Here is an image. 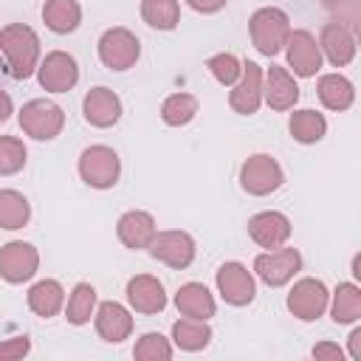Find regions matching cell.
<instances>
[{
    "label": "cell",
    "instance_id": "16",
    "mask_svg": "<svg viewBox=\"0 0 361 361\" xmlns=\"http://www.w3.org/2000/svg\"><path fill=\"white\" fill-rule=\"evenodd\" d=\"M127 302L135 313L152 316L166 307V290H164L161 279H155L149 274H135L127 282Z\"/></svg>",
    "mask_w": 361,
    "mask_h": 361
},
{
    "label": "cell",
    "instance_id": "40",
    "mask_svg": "<svg viewBox=\"0 0 361 361\" xmlns=\"http://www.w3.org/2000/svg\"><path fill=\"white\" fill-rule=\"evenodd\" d=\"M11 113H14V104H11V96H8L6 90H0V124H6Z\"/></svg>",
    "mask_w": 361,
    "mask_h": 361
},
{
    "label": "cell",
    "instance_id": "1",
    "mask_svg": "<svg viewBox=\"0 0 361 361\" xmlns=\"http://www.w3.org/2000/svg\"><path fill=\"white\" fill-rule=\"evenodd\" d=\"M0 51L6 54L14 79H28L39 65V37L25 23H8L0 28Z\"/></svg>",
    "mask_w": 361,
    "mask_h": 361
},
{
    "label": "cell",
    "instance_id": "21",
    "mask_svg": "<svg viewBox=\"0 0 361 361\" xmlns=\"http://www.w3.org/2000/svg\"><path fill=\"white\" fill-rule=\"evenodd\" d=\"M158 226H155V217L149 212H141V209H130L118 217L116 223V234L121 240L124 248H133V251H141L152 243Z\"/></svg>",
    "mask_w": 361,
    "mask_h": 361
},
{
    "label": "cell",
    "instance_id": "17",
    "mask_svg": "<svg viewBox=\"0 0 361 361\" xmlns=\"http://www.w3.org/2000/svg\"><path fill=\"white\" fill-rule=\"evenodd\" d=\"M93 324H96L99 338L107 341V344H118V341L130 338V333H133V316H130V310L124 305L113 302V299L110 302H102L96 307Z\"/></svg>",
    "mask_w": 361,
    "mask_h": 361
},
{
    "label": "cell",
    "instance_id": "13",
    "mask_svg": "<svg viewBox=\"0 0 361 361\" xmlns=\"http://www.w3.org/2000/svg\"><path fill=\"white\" fill-rule=\"evenodd\" d=\"M228 104L240 116H254L259 110V104H262V68L257 62H251V59L243 62V73L231 85Z\"/></svg>",
    "mask_w": 361,
    "mask_h": 361
},
{
    "label": "cell",
    "instance_id": "18",
    "mask_svg": "<svg viewBox=\"0 0 361 361\" xmlns=\"http://www.w3.org/2000/svg\"><path fill=\"white\" fill-rule=\"evenodd\" d=\"M82 113H85V121L104 130V127H113L118 124L121 118V99L110 90V87H90L85 102H82Z\"/></svg>",
    "mask_w": 361,
    "mask_h": 361
},
{
    "label": "cell",
    "instance_id": "32",
    "mask_svg": "<svg viewBox=\"0 0 361 361\" xmlns=\"http://www.w3.org/2000/svg\"><path fill=\"white\" fill-rule=\"evenodd\" d=\"M197 116V99L192 93H172L161 104V118L169 127H183Z\"/></svg>",
    "mask_w": 361,
    "mask_h": 361
},
{
    "label": "cell",
    "instance_id": "33",
    "mask_svg": "<svg viewBox=\"0 0 361 361\" xmlns=\"http://www.w3.org/2000/svg\"><path fill=\"white\" fill-rule=\"evenodd\" d=\"M133 355L138 361H169L172 358V344L169 338H164L161 333H144L135 347H133Z\"/></svg>",
    "mask_w": 361,
    "mask_h": 361
},
{
    "label": "cell",
    "instance_id": "22",
    "mask_svg": "<svg viewBox=\"0 0 361 361\" xmlns=\"http://www.w3.org/2000/svg\"><path fill=\"white\" fill-rule=\"evenodd\" d=\"M175 307L180 310V316L203 319V322H209V319L214 316V310H217L214 296H212L209 288L200 285V282H186V285H180L178 293H175Z\"/></svg>",
    "mask_w": 361,
    "mask_h": 361
},
{
    "label": "cell",
    "instance_id": "9",
    "mask_svg": "<svg viewBox=\"0 0 361 361\" xmlns=\"http://www.w3.org/2000/svg\"><path fill=\"white\" fill-rule=\"evenodd\" d=\"M214 282H217V290H220L223 302H228V305H234V307H245V305H251L254 296H257L254 274H251L243 262H234V259H231V262H223V265L217 268Z\"/></svg>",
    "mask_w": 361,
    "mask_h": 361
},
{
    "label": "cell",
    "instance_id": "35",
    "mask_svg": "<svg viewBox=\"0 0 361 361\" xmlns=\"http://www.w3.org/2000/svg\"><path fill=\"white\" fill-rule=\"evenodd\" d=\"M206 68H209V73H212L220 85H226V87H231V85L240 79V73H243V62H240L234 54H214V56H209Z\"/></svg>",
    "mask_w": 361,
    "mask_h": 361
},
{
    "label": "cell",
    "instance_id": "12",
    "mask_svg": "<svg viewBox=\"0 0 361 361\" xmlns=\"http://www.w3.org/2000/svg\"><path fill=\"white\" fill-rule=\"evenodd\" d=\"M37 79L48 93H68L79 82V65L65 51H51L37 65Z\"/></svg>",
    "mask_w": 361,
    "mask_h": 361
},
{
    "label": "cell",
    "instance_id": "42",
    "mask_svg": "<svg viewBox=\"0 0 361 361\" xmlns=\"http://www.w3.org/2000/svg\"><path fill=\"white\" fill-rule=\"evenodd\" d=\"M353 276H355V279L361 276V257H358V254L353 257Z\"/></svg>",
    "mask_w": 361,
    "mask_h": 361
},
{
    "label": "cell",
    "instance_id": "31",
    "mask_svg": "<svg viewBox=\"0 0 361 361\" xmlns=\"http://www.w3.org/2000/svg\"><path fill=\"white\" fill-rule=\"evenodd\" d=\"M141 17L149 28L172 31L180 23V3L178 0H141Z\"/></svg>",
    "mask_w": 361,
    "mask_h": 361
},
{
    "label": "cell",
    "instance_id": "14",
    "mask_svg": "<svg viewBox=\"0 0 361 361\" xmlns=\"http://www.w3.org/2000/svg\"><path fill=\"white\" fill-rule=\"evenodd\" d=\"M285 51H288V65L293 68L296 76H316L319 73V68H322V51H319L316 37L307 28L290 31L288 34V42H285Z\"/></svg>",
    "mask_w": 361,
    "mask_h": 361
},
{
    "label": "cell",
    "instance_id": "34",
    "mask_svg": "<svg viewBox=\"0 0 361 361\" xmlns=\"http://www.w3.org/2000/svg\"><path fill=\"white\" fill-rule=\"evenodd\" d=\"M28 149L14 135H0V175H14L25 166Z\"/></svg>",
    "mask_w": 361,
    "mask_h": 361
},
{
    "label": "cell",
    "instance_id": "37",
    "mask_svg": "<svg viewBox=\"0 0 361 361\" xmlns=\"http://www.w3.org/2000/svg\"><path fill=\"white\" fill-rule=\"evenodd\" d=\"M28 350H31V338L28 336L6 338V341H0V361H17V358L28 355Z\"/></svg>",
    "mask_w": 361,
    "mask_h": 361
},
{
    "label": "cell",
    "instance_id": "6",
    "mask_svg": "<svg viewBox=\"0 0 361 361\" xmlns=\"http://www.w3.org/2000/svg\"><path fill=\"white\" fill-rule=\"evenodd\" d=\"M141 56V42L130 28H107L99 37V59L110 71H130Z\"/></svg>",
    "mask_w": 361,
    "mask_h": 361
},
{
    "label": "cell",
    "instance_id": "3",
    "mask_svg": "<svg viewBox=\"0 0 361 361\" xmlns=\"http://www.w3.org/2000/svg\"><path fill=\"white\" fill-rule=\"evenodd\" d=\"M121 175V158L113 147L93 144L82 149L79 155V178L93 189H110L118 183Z\"/></svg>",
    "mask_w": 361,
    "mask_h": 361
},
{
    "label": "cell",
    "instance_id": "5",
    "mask_svg": "<svg viewBox=\"0 0 361 361\" xmlns=\"http://www.w3.org/2000/svg\"><path fill=\"white\" fill-rule=\"evenodd\" d=\"M285 180V172L279 166V161L268 152H257V155H248L240 166V186L254 195V197H265L271 192H276Z\"/></svg>",
    "mask_w": 361,
    "mask_h": 361
},
{
    "label": "cell",
    "instance_id": "30",
    "mask_svg": "<svg viewBox=\"0 0 361 361\" xmlns=\"http://www.w3.org/2000/svg\"><path fill=\"white\" fill-rule=\"evenodd\" d=\"M96 313V288L90 282H79L73 285L71 296H68V305H65V319L76 327L87 324L90 316Z\"/></svg>",
    "mask_w": 361,
    "mask_h": 361
},
{
    "label": "cell",
    "instance_id": "8",
    "mask_svg": "<svg viewBox=\"0 0 361 361\" xmlns=\"http://www.w3.org/2000/svg\"><path fill=\"white\" fill-rule=\"evenodd\" d=\"M327 302H330V290L322 279L316 276H305L299 279L290 293H288V310L299 319V322H316L324 310H327Z\"/></svg>",
    "mask_w": 361,
    "mask_h": 361
},
{
    "label": "cell",
    "instance_id": "39",
    "mask_svg": "<svg viewBox=\"0 0 361 361\" xmlns=\"http://www.w3.org/2000/svg\"><path fill=\"white\" fill-rule=\"evenodd\" d=\"M195 11H200V14H214V11H220L228 0H186Z\"/></svg>",
    "mask_w": 361,
    "mask_h": 361
},
{
    "label": "cell",
    "instance_id": "28",
    "mask_svg": "<svg viewBox=\"0 0 361 361\" xmlns=\"http://www.w3.org/2000/svg\"><path fill=\"white\" fill-rule=\"evenodd\" d=\"M28 217H31V203L25 200V195L17 189H0V228L17 231L28 223Z\"/></svg>",
    "mask_w": 361,
    "mask_h": 361
},
{
    "label": "cell",
    "instance_id": "29",
    "mask_svg": "<svg viewBox=\"0 0 361 361\" xmlns=\"http://www.w3.org/2000/svg\"><path fill=\"white\" fill-rule=\"evenodd\" d=\"M288 130L299 144H316L327 133V118L316 110H296L288 121Z\"/></svg>",
    "mask_w": 361,
    "mask_h": 361
},
{
    "label": "cell",
    "instance_id": "25",
    "mask_svg": "<svg viewBox=\"0 0 361 361\" xmlns=\"http://www.w3.org/2000/svg\"><path fill=\"white\" fill-rule=\"evenodd\" d=\"M42 23L54 34H71L82 23V6L76 0H45V6H42Z\"/></svg>",
    "mask_w": 361,
    "mask_h": 361
},
{
    "label": "cell",
    "instance_id": "24",
    "mask_svg": "<svg viewBox=\"0 0 361 361\" xmlns=\"http://www.w3.org/2000/svg\"><path fill=\"white\" fill-rule=\"evenodd\" d=\"M330 316L336 324H353L361 319V288L355 282H338L330 302Z\"/></svg>",
    "mask_w": 361,
    "mask_h": 361
},
{
    "label": "cell",
    "instance_id": "15",
    "mask_svg": "<svg viewBox=\"0 0 361 361\" xmlns=\"http://www.w3.org/2000/svg\"><path fill=\"white\" fill-rule=\"evenodd\" d=\"M262 99L271 110H290L299 102V85L282 65H271L262 73Z\"/></svg>",
    "mask_w": 361,
    "mask_h": 361
},
{
    "label": "cell",
    "instance_id": "7",
    "mask_svg": "<svg viewBox=\"0 0 361 361\" xmlns=\"http://www.w3.org/2000/svg\"><path fill=\"white\" fill-rule=\"evenodd\" d=\"M299 271H302V254L296 248L279 245V248H271L265 254H257V259H254V274L271 288L288 285Z\"/></svg>",
    "mask_w": 361,
    "mask_h": 361
},
{
    "label": "cell",
    "instance_id": "11",
    "mask_svg": "<svg viewBox=\"0 0 361 361\" xmlns=\"http://www.w3.org/2000/svg\"><path fill=\"white\" fill-rule=\"evenodd\" d=\"M39 268V251L31 243L11 240L0 248V276L11 285L28 282Z\"/></svg>",
    "mask_w": 361,
    "mask_h": 361
},
{
    "label": "cell",
    "instance_id": "19",
    "mask_svg": "<svg viewBox=\"0 0 361 361\" xmlns=\"http://www.w3.org/2000/svg\"><path fill=\"white\" fill-rule=\"evenodd\" d=\"M248 237L259 245V248H279L288 243L290 237V220L282 212H259L248 220Z\"/></svg>",
    "mask_w": 361,
    "mask_h": 361
},
{
    "label": "cell",
    "instance_id": "23",
    "mask_svg": "<svg viewBox=\"0 0 361 361\" xmlns=\"http://www.w3.org/2000/svg\"><path fill=\"white\" fill-rule=\"evenodd\" d=\"M65 305V290L56 279H39L31 285L28 290V307L31 313H37L39 319H51L62 310Z\"/></svg>",
    "mask_w": 361,
    "mask_h": 361
},
{
    "label": "cell",
    "instance_id": "41",
    "mask_svg": "<svg viewBox=\"0 0 361 361\" xmlns=\"http://www.w3.org/2000/svg\"><path fill=\"white\" fill-rule=\"evenodd\" d=\"M350 355H353L355 361H361V327H355V330L350 333Z\"/></svg>",
    "mask_w": 361,
    "mask_h": 361
},
{
    "label": "cell",
    "instance_id": "4",
    "mask_svg": "<svg viewBox=\"0 0 361 361\" xmlns=\"http://www.w3.org/2000/svg\"><path fill=\"white\" fill-rule=\"evenodd\" d=\"M20 127L37 141H54L65 127V110L51 99H31L20 110Z\"/></svg>",
    "mask_w": 361,
    "mask_h": 361
},
{
    "label": "cell",
    "instance_id": "27",
    "mask_svg": "<svg viewBox=\"0 0 361 361\" xmlns=\"http://www.w3.org/2000/svg\"><path fill=\"white\" fill-rule=\"evenodd\" d=\"M172 341L175 347L186 350V353H197L203 347H209L212 341V327L203 322V319H178L172 324Z\"/></svg>",
    "mask_w": 361,
    "mask_h": 361
},
{
    "label": "cell",
    "instance_id": "20",
    "mask_svg": "<svg viewBox=\"0 0 361 361\" xmlns=\"http://www.w3.org/2000/svg\"><path fill=\"white\" fill-rule=\"evenodd\" d=\"M319 51L327 56L330 65L344 68L355 59V34L338 23H324L319 31Z\"/></svg>",
    "mask_w": 361,
    "mask_h": 361
},
{
    "label": "cell",
    "instance_id": "10",
    "mask_svg": "<svg viewBox=\"0 0 361 361\" xmlns=\"http://www.w3.org/2000/svg\"><path fill=\"white\" fill-rule=\"evenodd\" d=\"M147 248H149V254L158 262H164V265H169L175 271L189 268L192 259H195V251H197L192 234L178 231V228H172V231H155V237H152V243Z\"/></svg>",
    "mask_w": 361,
    "mask_h": 361
},
{
    "label": "cell",
    "instance_id": "26",
    "mask_svg": "<svg viewBox=\"0 0 361 361\" xmlns=\"http://www.w3.org/2000/svg\"><path fill=\"white\" fill-rule=\"evenodd\" d=\"M316 90H319L322 104H324L327 110H338V113L347 110V107L353 104V99H355L353 82H350L347 76H341V73H324V76L319 79Z\"/></svg>",
    "mask_w": 361,
    "mask_h": 361
},
{
    "label": "cell",
    "instance_id": "36",
    "mask_svg": "<svg viewBox=\"0 0 361 361\" xmlns=\"http://www.w3.org/2000/svg\"><path fill=\"white\" fill-rule=\"evenodd\" d=\"M322 6L333 14V23L350 28V31H358V23H361V0H322Z\"/></svg>",
    "mask_w": 361,
    "mask_h": 361
},
{
    "label": "cell",
    "instance_id": "38",
    "mask_svg": "<svg viewBox=\"0 0 361 361\" xmlns=\"http://www.w3.org/2000/svg\"><path fill=\"white\" fill-rule=\"evenodd\" d=\"M313 358H327V361H341L344 358V350L338 347V344H333V341H322V344H316L313 347V353H310Z\"/></svg>",
    "mask_w": 361,
    "mask_h": 361
},
{
    "label": "cell",
    "instance_id": "2",
    "mask_svg": "<svg viewBox=\"0 0 361 361\" xmlns=\"http://www.w3.org/2000/svg\"><path fill=\"white\" fill-rule=\"evenodd\" d=\"M248 31H251V42L262 56H276L290 34V20L282 8L276 6H265L257 8L248 20Z\"/></svg>",
    "mask_w": 361,
    "mask_h": 361
}]
</instances>
